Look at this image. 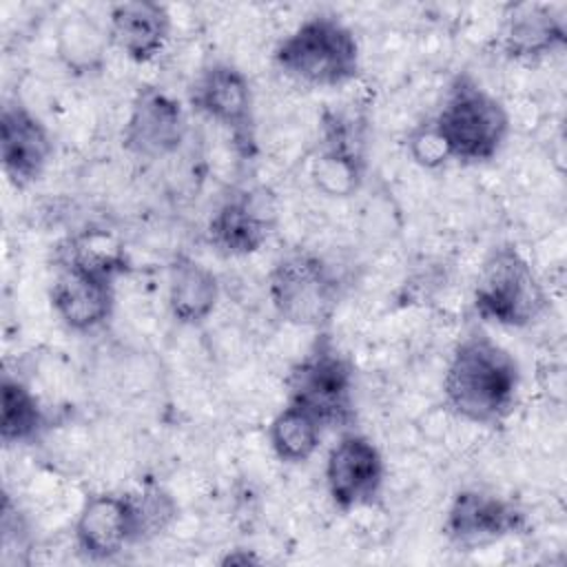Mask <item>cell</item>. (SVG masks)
Instances as JSON below:
<instances>
[{"instance_id":"obj_9","label":"cell","mask_w":567,"mask_h":567,"mask_svg":"<svg viewBox=\"0 0 567 567\" xmlns=\"http://www.w3.org/2000/svg\"><path fill=\"white\" fill-rule=\"evenodd\" d=\"M365 171V124L348 111H323L312 162L315 186L328 197H348L359 190Z\"/></svg>"},{"instance_id":"obj_5","label":"cell","mask_w":567,"mask_h":567,"mask_svg":"<svg viewBox=\"0 0 567 567\" xmlns=\"http://www.w3.org/2000/svg\"><path fill=\"white\" fill-rule=\"evenodd\" d=\"M472 306L478 319L503 328H529L549 308L547 290L529 259L512 241L489 248L474 290Z\"/></svg>"},{"instance_id":"obj_20","label":"cell","mask_w":567,"mask_h":567,"mask_svg":"<svg viewBox=\"0 0 567 567\" xmlns=\"http://www.w3.org/2000/svg\"><path fill=\"white\" fill-rule=\"evenodd\" d=\"M49 412L38 394L18 377L4 372L0 381V441L11 445H31L49 430Z\"/></svg>"},{"instance_id":"obj_12","label":"cell","mask_w":567,"mask_h":567,"mask_svg":"<svg viewBox=\"0 0 567 567\" xmlns=\"http://www.w3.org/2000/svg\"><path fill=\"white\" fill-rule=\"evenodd\" d=\"M275 208L261 188H230L206 224L208 244L224 257H248L270 239Z\"/></svg>"},{"instance_id":"obj_6","label":"cell","mask_w":567,"mask_h":567,"mask_svg":"<svg viewBox=\"0 0 567 567\" xmlns=\"http://www.w3.org/2000/svg\"><path fill=\"white\" fill-rule=\"evenodd\" d=\"M268 299L286 323L326 330L341 301V279L321 255L292 248L272 261Z\"/></svg>"},{"instance_id":"obj_1","label":"cell","mask_w":567,"mask_h":567,"mask_svg":"<svg viewBox=\"0 0 567 567\" xmlns=\"http://www.w3.org/2000/svg\"><path fill=\"white\" fill-rule=\"evenodd\" d=\"M520 365L487 332L465 334L452 350L443 374L450 412L474 425H498L516 408Z\"/></svg>"},{"instance_id":"obj_10","label":"cell","mask_w":567,"mask_h":567,"mask_svg":"<svg viewBox=\"0 0 567 567\" xmlns=\"http://www.w3.org/2000/svg\"><path fill=\"white\" fill-rule=\"evenodd\" d=\"M323 478L328 498L339 512L370 507L385 485V458L370 436L343 430L326 456Z\"/></svg>"},{"instance_id":"obj_7","label":"cell","mask_w":567,"mask_h":567,"mask_svg":"<svg viewBox=\"0 0 567 567\" xmlns=\"http://www.w3.org/2000/svg\"><path fill=\"white\" fill-rule=\"evenodd\" d=\"M188 102L195 113L226 131L241 159H255L259 151L255 95L248 75L237 64L226 60L204 64L188 89Z\"/></svg>"},{"instance_id":"obj_21","label":"cell","mask_w":567,"mask_h":567,"mask_svg":"<svg viewBox=\"0 0 567 567\" xmlns=\"http://www.w3.org/2000/svg\"><path fill=\"white\" fill-rule=\"evenodd\" d=\"M109 47V29L82 11L64 16L55 33L58 60L75 75L100 73L106 64Z\"/></svg>"},{"instance_id":"obj_3","label":"cell","mask_w":567,"mask_h":567,"mask_svg":"<svg viewBox=\"0 0 567 567\" xmlns=\"http://www.w3.org/2000/svg\"><path fill=\"white\" fill-rule=\"evenodd\" d=\"M272 62L297 84L339 89L361 71L354 31L332 13H315L288 31L272 51Z\"/></svg>"},{"instance_id":"obj_2","label":"cell","mask_w":567,"mask_h":567,"mask_svg":"<svg viewBox=\"0 0 567 567\" xmlns=\"http://www.w3.org/2000/svg\"><path fill=\"white\" fill-rule=\"evenodd\" d=\"M430 120L447 159L465 166L492 162L509 135L505 104L472 73H458L450 80Z\"/></svg>"},{"instance_id":"obj_17","label":"cell","mask_w":567,"mask_h":567,"mask_svg":"<svg viewBox=\"0 0 567 567\" xmlns=\"http://www.w3.org/2000/svg\"><path fill=\"white\" fill-rule=\"evenodd\" d=\"M171 27L168 9L153 0L117 2L109 9L106 18L111 47L120 49L135 64H148L166 49Z\"/></svg>"},{"instance_id":"obj_25","label":"cell","mask_w":567,"mask_h":567,"mask_svg":"<svg viewBox=\"0 0 567 567\" xmlns=\"http://www.w3.org/2000/svg\"><path fill=\"white\" fill-rule=\"evenodd\" d=\"M219 563H221V565H252V563H261V558L255 556V554L248 551V549H233V551H228Z\"/></svg>"},{"instance_id":"obj_16","label":"cell","mask_w":567,"mask_h":567,"mask_svg":"<svg viewBox=\"0 0 567 567\" xmlns=\"http://www.w3.org/2000/svg\"><path fill=\"white\" fill-rule=\"evenodd\" d=\"M567 44L565 18L543 2L509 4L503 29L501 49L516 62H540Z\"/></svg>"},{"instance_id":"obj_13","label":"cell","mask_w":567,"mask_h":567,"mask_svg":"<svg viewBox=\"0 0 567 567\" xmlns=\"http://www.w3.org/2000/svg\"><path fill=\"white\" fill-rule=\"evenodd\" d=\"M73 543L82 558L106 563L140 545L135 512L128 492L89 494L73 523Z\"/></svg>"},{"instance_id":"obj_19","label":"cell","mask_w":567,"mask_h":567,"mask_svg":"<svg viewBox=\"0 0 567 567\" xmlns=\"http://www.w3.org/2000/svg\"><path fill=\"white\" fill-rule=\"evenodd\" d=\"M53 266H71L117 281L131 272V257L115 230L86 226L55 248Z\"/></svg>"},{"instance_id":"obj_24","label":"cell","mask_w":567,"mask_h":567,"mask_svg":"<svg viewBox=\"0 0 567 567\" xmlns=\"http://www.w3.org/2000/svg\"><path fill=\"white\" fill-rule=\"evenodd\" d=\"M405 146H408L410 157L423 168H439V166H445L450 162L447 153H445V146H443L441 137L436 135L430 115L423 117L421 122H416L408 131Z\"/></svg>"},{"instance_id":"obj_11","label":"cell","mask_w":567,"mask_h":567,"mask_svg":"<svg viewBox=\"0 0 567 567\" xmlns=\"http://www.w3.org/2000/svg\"><path fill=\"white\" fill-rule=\"evenodd\" d=\"M186 113L182 102L162 86H140L131 100L122 128V146L140 159L173 155L186 137Z\"/></svg>"},{"instance_id":"obj_4","label":"cell","mask_w":567,"mask_h":567,"mask_svg":"<svg viewBox=\"0 0 567 567\" xmlns=\"http://www.w3.org/2000/svg\"><path fill=\"white\" fill-rule=\"evenodd\" d=\"M288 403L299 405L323 430H352L357 419V374L328 330H319L286 377Z\"/></svg>"},{"instance_id":"obj_18","label":"cell","mask_w":567,"mask_h":567,"mask_svg":"<svg viewBox=\"0 0 567 567\" xmlns=\"http://www.w3.org/2000/svg\"><path fill=\"white\" fill-rule=\"evenodd\" d=\"M217 275L190 255H175L168 264L166 303L171 317L182 326H202L219 303Z\"/></svg>"},{"instance_id":"obj_23","label":"cell","mask_w":567,"mask_h":567,"mask_svg":"<svg viewBox=\"0 0 567 567\" xmlns=\"http://www.w3.org/2000/svg\"><path fill=\"white\" fill-rule=\"evenodd\" d=\"M131 494L140 543H148L164 534L179 516V505L162 485L148 483Z\"/></svg>"},{"instance_id":"obj_22","label":"cell","mask_w":567,"mask_h":567,"mask_svg":"<svg viewBox=\"0 0 567 567\" xmlns=\"http://www.w3.org/2000/svg\"><path fill=\"white\" fill-rule=\"evenodd\" d=\"M323 425L295 403H284L268 425L272 454L288 465H301L315 456L323 439Z\"/></svg>"},{"instance_id":"obj_8","label":"cell","mask_w":567,"mask_h":567,"mask_svg":"<svg viewBox=\"0 0 567 567\" xmlns=\"http://www.w3.org/2000/svg\"><path fill=\"white\" fill-rule=\"evenodd\" d=\"M529 514L509 496L483 487L458 489L443 516V536L456 549H476L529 534Z\"/></svg>"},{"instance_id":"obj_14","label":"cell","mask_w":567,"mask_h":567,"mask_svg":"<svg viewBox=\"0 0 567 567\" xmlns=\"http://www.w3.org/2000/svg\"><path fill=\"white\" fill-rule=\"evenodd\" d=\"M53 157V137L47 124L20 100L0 111V164L16 188L35 184Z\"/></svg>"},{"instance_id":"obj_15","label":"cell","mask_w":567,"mask_h":567,"mask_svg":"<svg viewBox=\"0 0 567 567\" xmlns=\"http://www.w3.org/2000/svg\"><path fill=\"white\" fill-rule=\"evenodd\" d=\"M115 279L71 266H55L49 301L60 323L71 332L102 328L115 310Z\"/></svg>"}]
</instances>
